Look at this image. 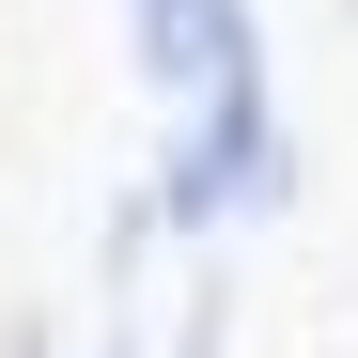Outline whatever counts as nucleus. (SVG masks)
I'll return each mask as SVG.
<instances>
[{"mask_svg": "<svg viewBox=\"0 0 358 358\" xmlns=\"http://www.w3.org/2000/svg\"><path fill=\"white\" fill-rule=\"evenodd\" d=\"M343 31H358V0H343Z\"/></svg>", "mask_w": 358, "mask_h": 358, "instance_id": "1", "label": "nucleus"}]
</instances>
